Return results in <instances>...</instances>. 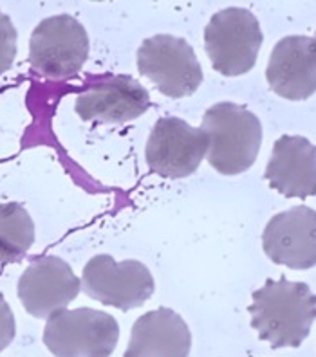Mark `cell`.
<instances>
[{
  "label": "cell",
  "instance_id": "6da1fadb",
  "mask_svg": "<svg viewBox=\"0 0 316 357\" xmlns=\"http://www.w3.org/2000/svg\"><path fill=\"white\" fill-rule=\"evenodd\" d=\"M251 327L271 349H299L308 340L316 319V294L308 283L266 280L253 292V303L248 307Z\"/></svg>",
  "mask_w": 316,
  "mask_h": 357
},
{
  "label": "cell",
  "instance_id": "7a4b0ae2",
  "mask_svg": "<svg viewBox=\"0 0 316 357\" xmlns=\"http://www.w3.org/2000/svg\"><path fill=\"white\" fill-rule=\"evenodd\" d=\"M201 128L208 135L206 159L223 175L250 170L262 144V125L251 110L232 101L211 105L202 116Z\"/></svg>",
  "mask_w": 316,
  "mask_h": 357
},
{
  "label": "cell",
  "instance_id": "3957f363",
  "mask_svg": "<svg viewBox=\"0 0 316 357\" xmlns=\"http://www.w3.org/2000/svg\"><path fill=\"white\" fill-rule=\"evenodd\" d=\"M118 340L114 316L89 307L58 310L44 328L45 347L57 357H110Z\"/></svg>",
  "mask_w": 316,
  "mask_h": 357
},
{
  "label": "cell",
  "instance_id": "277c9868",
  "mask_svg": "<svg viewBox=\"0 0 316 357\" xmlns=\"http://www.w3.org/2000/svg\"><path fill=\"white\" fill-rule=\"evenodd\" d=\"M262 29L251 11L226 8L210 18L204 29V49L211 66L223 76H241L257 63Z\"/></svg>",
  "mask_w": 316,
  "mask_h": 357
},
{
  "label": "cell",
  "instance_id": "5b68a950",
  "mask_svg": "<svg viewBox=\"0 0 316 357\" xmlns=\"http://www.w3.org/2000/svg\"><path fill=\"white\" fill-rule=\"evenodd\" d=\"M89 58V36L82 22L70 15L44 18L29 40V63L49 79L78 75Z\"/></svg>",
  "mask_w": 316,
  "mask_h": 357
},
{
  "label": "cell",
  "instance_id": "8992f818",
  "mask_svg": "<svg viewBox=\"0 0 316 357\" xmlns=\"http://www.w3.org/2000/svg\"><path fill=\"white\" fill-rule=\"evenodd\" d=\"M137 69L161 94L174 100L190 96L202 83L197 54L179 36L154 35L146 38L137 49Z\"/></svg>",
  "mask_w": 316,
  "mask_h": 357
},
{
  "label": "cell",
  "instance_id": "52a82bcc",
  "mask_svg": "<svg viewBox=\"0 0 316 357\" xmlns=\"http://www.w3.org/2000/svg\"><path fill=\"white\" fill-rule=\"evenodd\" d=\"M154 276L137 260L116 261L110 255H98L85 264L82 291L101 305L132 310L145 305L154 294Z\"/></svg>",
  "mask_w": 316,
  "mask_h": 357
},
{
  "label": "cell",
  "instance_id": "ba28073f",
  "mask_svg": "<svg viewBox=\"0 0 316 357\" xmlns=\"http://www.w3.org/2000/svg\"><path fill=\"white\" fill-rule=\"evenodd\" d=\"M206 153V132L190 127L181 118L168 116L158 119L150 130L145 159L154 174L168 178H183L197 170Z\"/></svg>",
  "mask_w": 316,
  "mask_h": 357
},
{
  "label": "cell",
  "instance_id": "9c48e42d",
  "mask_svg": "<svg viewBox=\"0 0 316 357\" xmlns=\"http://www.w3.org/2000/svg\"><path fill=\"white\" fill-rule=\"evenodd\" d=\"M82 280L66 260L40 257L29 264L18 280V300L33 318L47 319L58 310L67 309L80 294Z\"/></svg>",
  "mask_w": 316,
  "mask_h": 357
},
{
  "label": "cell",
  "instance_id": "30bf717a",
  "mask_svg": "<svg viewBox=\"0 0 316 357\" xmlns=\"http://www.w3.org/2000/svg\"><path fill=\"white\" fill-rule=\"evenodd\" d=\"M264 253L289 269L306 271L316 266V211L294 206L277 213L262 233Z\"/></svg>",
  "mask_w": 316,
  "mask_h": 357
},
{
  "label": "cell",
  "instance_id": "8fae6325",
  "mask_svg": "<svg viewBox=\"0 0 316 357\" xmlns=\"http://www.w3.org/2000/svg\"><path fill=\"white\" fill-rule=\"evenodd\" d=\"M150 94L137 79L114 75L89 83L76 98L75 110L84 121L127 123L150 109Z\"/></svg>",
  "mask_w": 316,
  "mask_h": 357
},
{
  "label": "cell",
  "instance_id": "7c38bea8",
  "mask_svg": "<svg viewBox=\"0 0 316 357\" xmlns=\"http://www.w3.org/2000/svg\"><path fill=\"white\" fill-rule=\"evenodd\" d=\"M269 87L278 96L302 101L316 92V38L284 36L273 47L266 69Z\"/></svg>",
  "mask_w": 316,
  "mask_h": 357
},
{
  "label": "cell",
  "instance_id": "4fadbf2b",
  "mask_svg": "<svg viewBox=\"0 0 316 357\" xmlns=\"http://www.w3.org/2000/svg\"><path fill=\"white\" fill-rule=\"evenodd\" d=\"M264 177L287 199L316 195V146L302 135H282L273 144Z\"/></svg>",
  "mask_w": 316,
  "mask_h": 357
},
{
  "label": "cell",
  "instance_id": "5bb4252c",
  "mask_svg": "<svg viewBox=\"0 0 316 357\" xmlns=\"http://www.w3.org/2000/svg\"><path fill=\"white\" fill-rule=\"evenodd\" d=\"M192 334L176 310L159 307L134 321L123 357H188Z\"/></svg>",
  "mask_w": 316,
  "mask_h": 357
},
{
  "label": "cell",
  "instance_id": "9a60e30c",
  "mask_svg": "<svg viewBox=\"0 0 316 357\" xmlns=\"http://www.w3.org/2000/svg\"><path fill=\"white\" fill-rule=\"evenodd\" d=\"M35 242V224L18 202L0 204V264L20 261Z\"/></svg>",
  "mask_w": 316,
  "mask_h": 357
},
{
  "label": "cell",
  "instance_id": "2e32d148",
  "mask_svg": "<svg viewBox=\"0 0 316 357\" xmlns=\"http://www.w3.org/2000/svg\"><path fill=\"white\" fill-rule=\"evenodd\" d=\"M17 56V29L11 18L0 11V75L11 69Z\"/></svg>",
  "mask_w": 316,
  "mask_h": 357
},
{
  "label": "cell",
  "instance_id": "e0dca14e",
  "mask_svg": "<svg viewBox=\"0 0 316 357\" xmlns=\"http://www.w3.org/2000/svg\"><path fill=\"white\" fill-rule=\"evenodd\" d=\"M15 334H17V325H15L13 310L6 298L0 294V352L13 343Z\"/></svg>",
  "mask_w": 316,
  "mask_h": 357
},
{
  "label": "cell",
  "instance_id": "ac0fdd59",
  "mask_svg": "<svg viewBox=\"0 0 316 357\" xmlns=\"http://www.w3.org/2000/svg\"><path fill=\"white\" fill-rule=\"evenodd\" d=\"M315 38H316V36H315Z\"/></svg>",
  "mask_w": 316,
  "mask_h": 357
}]
</instances>
